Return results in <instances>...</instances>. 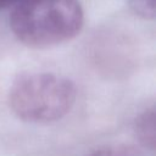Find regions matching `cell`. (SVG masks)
<instances>
[{
    "label": "cell",
    "instance_id": "3957f363",
    "mask_svg": "<svg viewBox=\"0 0 156 156\" xmlns=\"http://www.w3.org/2000/svg\"><path fill=\"white\" fill-rule=\"evenodd\" d=\"M134 133L139 143L147 150L156 147V117L155 108L150 107L141 112L134 123Z\"/></svg>",
    "mask_w": 156,
    "mask_h": 156
},
{
    "label": "cell",
    "instance_id": "277c9868",
    "mask_svg": "<svg viewBox=\"0 0 156 156\" xmlns=\"http://www.w3.org/2000/svg\"><path fill=\"white\" fill-rule=\"evenodd\" d=\"M129 9L140 18L154 20L156 15V0H129Z\"/></svg>",
    "mask_w": 156,
    "mask_h": 156
},
{
    "label": "cell",
    "instance_id": "5b68a950",
    "mask_svg": "<svg viewBox=\"0 0 156 156\" xmlns=\"http://www.w3.org/2000/svg\"><path fill=\"white\" fill-rule=\"evenodd\" d=\"M87 156H145L139 149L132 146H107L98 149Z\"/></svg>",
    "mask_w": 156,
    "mask_h": 156
},
{
    "label": "cell",
    "instance_id": "7a4b0ae2",
    "mask_svg": "<svg viewBox=\"0 0 156 156\" xmlns=\"http://www.w3.org/2000/svg\"><path fill=\"white\" fill-rule=\"evenodd\" d=\"M77 89L72 80L46 72H26L15 78L9 106L20 119L46 124L63 118L73 107Z\"/></svg>",
    "mask_w": 156,
    "mask_h": 156
},
{
    "label": "cell",
    "instance_id": "6da1fadb",
    "mask_svg": "<svg viewBox=\"0 0 156 156\" xmlns=\"http://www.w3.org/2000/svg\"><path fill=\"white\" fill-rule=\"evenodd\" d=\"M84 22L78 0H21L11 13L16 38L29 48L44 49L73 39Z\"/></svg>",
    "mask_w": 156,
    "mask_h": 156
},
{
    "label": "cell",
    "instance_id": "8992f818",
    "mask_svg": "<svg viewBox=\"0 0 156 156\" xmlns=\"http://www.w3.org/2000/svg\"><path fill=\"white\" fill-rule=\"evenodd\" d=\"M18 1L21 0H0V10H4V9H7L10 6H15Z\"/></svg>",
    "mask_w": 156,
    "mask_h": 156
}]
</instances>
